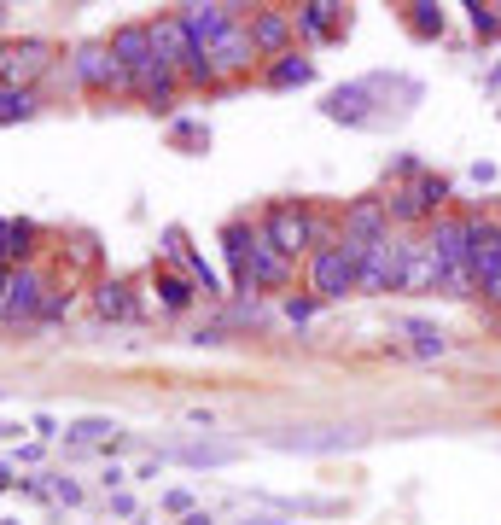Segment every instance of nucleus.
<instances>
[{
  "instance_id": "f257e3e1",
  "label": "nucleus",
  "mask_w": 501,
  "mask_h": 525,
  "mask_svg": "<svg viewBox=\"0 0 501 525\" xmlns=\"http://www.w3.org/2000/svg\"><path fill=\"white\" fill-rule=\"evenodd\" d=\"M111 53H117V65L129 76V94H140L152 111H169V105H175V82H181V76L158 59L146 24H117V30H111Z\"/></svg>"
},
{
  "instance_id": "f03ea898",
  "label": "nucleus",
  "mask_w": 501,
  "mask_h": 525,
  "mask_svg": "<svg viewBox=\"0 0 501 525\" xmlns=\"http://www.w3.org/2000/svg\"><path fill=\"white\" fill-rule=\"evenodd\" d=\"M356 275H362V245L350 240H327L309 251V298L315 304H338V298H350L356 292Z\"/></svg>"
},
{
  "instance_id": "7ed1b4c3",
  "label": "nucleus",
  "mask_w": 501,
  "mask_h": 525,
  "mask_svg": "<svg viewBox=\"0 0 501 525\" xmlns=\"http://www.w3.org/2000/svg\"><path fill=\"white\" fill-rule=\"evenodd\" d=\"M263 234H268V245L280 251V257H309L315 245H327L333 234H327V222L315 216V210H303V205H268V216H263Z\"/></svg>"
},
{
  "instance_id": "20e7f679",
  "label": "nucleus",
  "mask_w": 501,
  "mask_h": 525,
  "mask_svg": "<svg viewBox=\"0 0 501 525\" xmlns=\"http://www.w3.org/2000/svg\"><path fill=\"white\" fill-rule=\"evenodd\" d=\"M426 240H432L437 263H443V292L449 298H478V286L467 275V216H432Z\"/></svg>"
},
{
  "instance_id": "39448f33",
  "label": "nucleus",
  "mask_w": 501,
  "mask_h": 525,
  "mask_svg": "<svg viewBox=\"0 0 501 525\" xmlns=\"http://www.w3.org/2000/svg\"><path fill=\"white\" fill-rule=\"evenodd\" d=\"M402 257H408V240H402V234L373 240L368 251H362V275H356V292H373V298L402 292Z\"/></svg>"
},
{
  "instance_id": "423d86ee",
  "label": "nucleus",
  "mask_w": 501,
  "mask_h": 525,
  "mask_svg": "<svg viewBox=\"0 0 501 525\" xmlns=\"http://www.w3.org/2000/svg\"><path fill=\"white\" fill-rule=\"evenodd\" d=\"M70 76H76L88 94H129V76H123V65H117L111 41H88V47H76V53H70Z\"/></svg>"
},
{
  "instance_id": "0eeeda50",
  "label": "nucleus",
  "mask_w": 501,
  "mask_h": 525,
  "mask_svg": "<svg viewBox=\"0 0 501 525\" xmlns=\"http://www.w3.org/2000/svg\"><path fill=\"white\" fill-rule=\"evenodd\" d=\"M41 304H47V275L35 263H18L0 292V321H41Z\"/></svg>"
},
{
  "instance_id": "6e6552de",
  "label": "nucleus",
  "mask_w": 501,
  "mask_h": 525,
  "mask_svg": "<svg viewBox=\"0 0 501 525\" xmlns=\"http://www.w3.org/2000/svg\"><path fill=\"white\" fill-rule=\"evenodd\" d=\"M257 286H274V292L292 286V257H280L263 228L245 240V275H239V292H257Z\"/></svg>"
},
{
  "instance_id": "1a4fd4ad",
  "label": "nucleus",
  "mask_w": 501,
  "mask_h": 525,
  "mask_svg": "<svg viewBox=\"0 0 501 525\" xmlns=\"http://www.w3.org/2000/svg\"><path fill=\"white\" fill-rule=\"evenodd\" d=\"M199 59L210 65V76H234V70H251L257 47H251V30H245V18H234L228 30L210 35V41L199 47Z\"/></svg>"
},
{
  "instance_id": "9d476101",
  "label": "nucleus",
  "mask_w": 501,
  "mask_h": 525,
  "mask_svg": "<svg viewBox=\"0 0 501 525\" xmlns=\"http://www.w3.org/2000/svg\"><path fill=\"white\" fill-rule=\"evenodd\" d=\"M501 269V216H467V275L484 292V280Z\"/></svg>"
},
{
  "instance_id": "9b49d317",
  "label": "nucleus",
  "mask_w": 501,
  "mask_h": 525,
  "mask_svg": "<svg viewBox=\"0 0 501 525\" xmlns=\"http://www.w3.org/2000/svg\"><path fill=\"white\" fill-rule=\"evenodd\" d=\"M443 199H449V181L420 175L414 187H402L397 199H385V210H391V222H426V216H443Z\"/></svg>"
},
{
  "instance_id": "f8f14e48",
  "label": "nucleus",
  "mask_w": 501,
  "mask_h": 525,
  "mask_svg": "<svg viewBox=\"0 0 501 525\" xmlns=\"http://www.w3.org/2000/svg\"><path fill=\"white\" fill-rule=\"evenodd\" d=\"M53 47L47 41H18V47H0V88H30L35 76L47 70Z\"/></svg>"
},
{
  "instance_id": "ddd939ff",
  "label": "nucleus",
  "mask_w": 501,
  "mask_h": 525,
  "mask_svg": "<svg viewBox=\"0 0 501 525\" xmlns=\"http://www.w3.org/2000/svg\"><path fill=\"white\" fill-rule=\"evenodd\" d=\"M251 47H257V59H280V53H292V35H298V18L292 12H274V6H263V12H251Z\"/></svg>"
},
{
  "instance_id": "4468645a",
  "label": "nucleus",
  "mask_w": 501,
  "mask_h": 525,
  "mask_svg": "<svg viewBox=\"0 0 501 525\" xmlns=\"http://www.w3.org/2000/svg\"><path fill=\"white\" fill-rule=\"evenodd\" d=\"M391 234V210H385V199H356V205L344 210V228H338V240L362 245L368 251L373 240H385Z\"/></svg>"
},
{
  "instance_id": "2eb2a0df",
  "label": "nucleus",
  "mask_w": 501,
  "mask_h": 525,
  "mask_svg": "<svg viewBox=\"0 0 501 525\" xmlns=\"http://www.w3.org/2000/svg\"><path fill=\"white\" fill-rule=\"evenodd\" d=\"M402 292H443V263L426 234L408 240V257H402Z\"/></svg>"
},
{
  "instance_id": "dca6fc26",
  "label": "nucleus",
  "mask_w": 501,
  "mask_h": 525,
  "mask_svg": "<svg viewBox=\"0 0 501 525\" xmlns=\"http://www.w3.org/2000/svg\"><path fill=\"white\" fill-rule=\"evenodd\" d=\"M175 18H181L187 41H193V53H199V47H204V41H210L216 30H228V24H234V18H239V6H181Z\"/></svg>"
},
{
  "instance_id": "f3484780",
  "label": "nucleus",
  "mask_w": 501,
  "mask_h": 525,
  "mask_svg": "<svg viewBox=\"0 0 501 525\" xmlns=\"http://www.w3.org/2000/svg\"><path fill=\"white\" fill-rule=\"evenodd\" d=\"M397 333L408 339V350H414V356H443V350H449V333H443L437 321H426V315H402Z\"/></svg>"
},
{
  "instance_id": "a211bd4d",
  "label": "nucleus",
  "mask_w": 501,
  "mask_h": 525,
  "mask_svg": "<svg viewBox=\"0 0 501 525\" xmlns=\"http://www.w3.org/2000/svg\"><path fill=\"white\" fill-rule=\"evenodd\" d=\"M158 461H181V467H228V461H239V444H175V450H164Z\"/></svg>"
},
{
  "instance_id": "6ab92c4d",
  "label": "nucleus",
  "mask_w": 501,
  "mask_h": 525,
  "mask_svg": "<svg viewBox=\"0 0 501 525\" xmlns=\"http://www.w3.org/2000/svg\"><path fill=\"white\" fill-rule=\"evenodd\" d=\"M292 18H298V30L315 35V41H327V35L344 30V6H327V0H309V6L292 12Z\"/></svg>"
},
{
  "instance_id": "aec40b11",
  "label": "nucleus",
  "mask_w": 501,
  "mask_h": 525,
  "mask_svg": "<svg viewBox=\"0 0 501 525\" xmlns=\"http://www.w3.org/2000/svg\"><path fill=\"white\" fill-rule=\"evenodd\" d=\"M59 438H65V444H76V450H100V444H111V438H117V420H70L65 432H59Z\"/></svg>"
},
{
  "instance_id": "412c9836",
  "label": "nucleus",
  "mask_w": 501,
  "mask_h": 525,
  "mask_svg": "<svg viewBox=\"0 0 501 525\" xmlns=\"http://www.w3.org/2000/svg\"><path fill=\"white\" fill-rule=\"evenodd\" d=\"M94 310H100L105 321H129L134 315L129 286H123V280H100V286H94Z\"/></svg>"
},
{
  "instance_id": "4be33fe9",
  "label": "nucleus",
  "mask_w": 501,
  "mask_h": 525,
  "mask_svg": "<svg viewBox=\"0 0 501 525\" xmlns=\"http://www.w3.org/2000/svg\"><path fill=\"white\" fill-rule=\"evenodd\" d=\"M315 76V65L309 59H298V53H280V65H268V88H298V82H309Z\"/></svg>"
},
{
  "instance_id": "5701e85b",
  "label": "nucleus",
  "mask_w": 501,
  "mask_h": 525,
  "mask_svg": "<svg viewBox=\"0 0 501 525\" xmlns=\"http://www.w3.org/2000/svg\"><path fill=\"white\" fill-rule=\"evenodd\" d=\"M152 292H158V304L175 310V315L193 304V280H181V275H158V280H152Z\"/></svg>"
},
{
  "instance_id": "b1692460",
  "label": "nucleus",
  "mask_w": 501,
  "mask_h": 525,
  "mask_svg": "<svg viewBox=\"0 0 501 525\" xmlns=\"http://www.w3.org/2000/svg\"><path fill=\"white\" fill-rule=\"evenodd\" d=\"M35 88H0V123H24V117H35Z\"/></svg>"
},
{
  "instance_id": "393cba45",
  "label": "nucleus",
  "mask_w": 501,
  "mask_h": 525,
  "mask_svg": "<svg viewBox=\"0 0 501 525\" xmlns=\"http://www.w3.org/2000/svg\"><path fill=\"white\" fill-rule=\"evenodd\" d=\"M350 444V432H327V438H280V450H344Z\"/></svg>"
},
{
  "instance_id": "a878e982",
  "label": "nucleus",
  "mask_w": 501,
  "mask_h": 525,
  "mask_svg": "<svg viewBox=\"0 0 501 525\" xmlns=\"http://www.w3.org/2000/svg\"><path fill=\"white\" fill-rule=\"evenodd\" d=\"M408 24H414L420 35H437L443 30V12H437V6H408Z\"/></svg>"
},
{
  "instance_id": "bb28decb",
  "label": "nucleus",
  "mask_w": 501,
  "mask_h": 525,
  "mask_svg": "<svg viewBox=\"0 0 501 525\" xmlns=\"http://www.w3.org/2000/svg\"><path fill=\"white\" fill-rule=\"evenodd\" d=\"M472 24H478V30H490V35H496V30H501L496 6H472Z\"/></svg>"
},
{
  "instance_id": "cd10ccee",
  "label": "nucleus",
  "mask_w": 501,
  "mask_h": 525,
  "mask_svg": "<svg viewBox=\"0 0 501 525\" xmlns=\"http://www.w3.org/2000/svg\"><path fill=\"white\" fill-rule=\"evenodd\" d=\"M47 496H59V502H82V485H70V479H53Z\"/></svg>"
},
{
  "instance_id": "c85d7f7f",
  "label": "nucleus",
  "mask_w": 501,
  "mask_h": 525,
  "mask_svg": "<svg viewBox=\"0 0 501 525\" xmlns=\"http://www.w3.org/2000/svg\"><path fill=\"white\" fill-rule=\"evenodd\" d=\"M164 508H175V514H193V496H187V490H169Z\"/></svg>"
},
{
  "instance_id": "c756f323",
  "label": "nucleus",
  "mask_w": 501,
  "mask_h": 525,
  "mask_svg": "<svg viewBox=\"0 0 501 525\" xmlns=\"http://www.w3.org/2000/svg\"><path fill=\"white\" fill-rule=\"evenodd\" d=\"M286 315H292V321H309V315H315V298H292V304H286Z\"/></svg>"
},
{
  "instance_id": "7c9ffc66",
  "label": "nucleus",
  "mask_w": 501,
  "mask_h": 525,
  "mask_svg": "<svg viewBox=\"0 0 501 525\" xmlns=\"http://www.w3.org/2000/svg\"><path fill=\"white\" fill-rule=\"evenodd\" d=\"M484 298H490V304H501V269L490 280H484Z\"/></svg>"
},
{
  "instance_id": "2f4dec72",
  "label": "nucleus",
  "mask_w": 501,
  "mask_h": 525,
  "mask_svg": "<svg viewBox=\"0 0 501 525\" xmlns=\"http://www.w3.org/2000/svg\"><path fill=\"white\" fill-rule=\"evenodd\" d=\"M187 525H210V514H187Z\"/></svg>"
},
{
  "instance_id": "473e14b6",
  "label": "nucleus",
  "mask_w": 501,
  "mask_h": 525,
  "mask_svg": "<svg viewBox=\"0 0 501 525\" xmlns=\"http://www.w3.org/2000/svg\"><path fill=\"white\" fill-rule=\"evenodd\" d=\"M6 275H12V269H0V292H6Z\"/></svg>"
},
{
  "instance_id": "72a5a7b5",
  "label": "nucleus",
  "mask_w": 501,
  "mask_h": 525,
  "mask_svg": "<svg viewBox=\"0 0 501 525\" xmlns=\"http://www.w3.org/2000/svg\"><path fill=\"white\" fill-rule=\"evenodd\" d=\"M245 525H274V520H245Z\"/></svg>"
},
{
  "instance_id": "f704fd0d",
  "label": "nucleus",
  "mask_w": 501,
  "mask_h": 525,
  "mask_svg": "<svg viewBox=\"0 0 501 525\" xmlns=\"http://www.w3.org/2000/svg\"><path fill=\"white\" fill-rule=\"evenodd\" d=\"M0 24H6V6H0Z\"/></svg>"
}]
</instances>
